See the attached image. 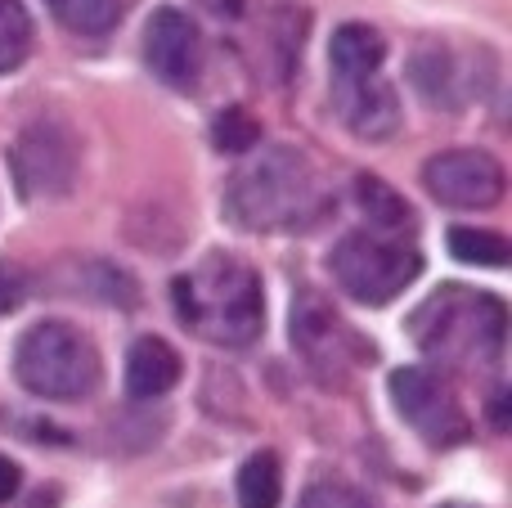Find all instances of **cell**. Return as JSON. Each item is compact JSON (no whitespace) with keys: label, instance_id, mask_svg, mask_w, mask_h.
Segmentation results:
<instances>
[{"label":"cell","instance_id":"18","mask_svg":"<svg viewBox=\"0 0 512 508\" xmlns=\"http://www.w3.org/2000/svg\"><path fill=\"white\" fill-rule=\"evenodd\" d=\"M283 473L274 450H256L248 464L239 468V508H279Z\"/></svg>","mask_w":512,"mask_h":508},{"label":"cell","instance_id":"4","mask_svg":"<svg viewBox=\"0 0 512 508\" xmlns=\"http://www.w3.org/2000/svg\"><path fill=\"white\" fill-rule=\"evenodd\" d=\"M14 378L23 392L41 401H86L95 396L99 378V351L81 329L63 320H41L18 338L14 347Z\"/></svg>","mask_w":512,"mask_h":508},{"label":"cell","instance_id":"25","mask_svg":"<svg viewBox=\"0 0 512 508\" xmlns=\"http://www.w3.org/2000/svg\"><path fill=\"white\" fill-rule=\"evenodd\" d=\"M18 482H23V477H18V464H14V459H5V455H0V504H9V500H14Z\"/></svg>","mask_w":512,"mask_h":508},{"label":"cell","instance_id":"2","mask_svg":"<svg viewBox=\"0 0 512 508\" xmlns=\"http://www.w3.org/2000/svg\"><path fill=\"white\" fill-rule=\"evenodd\" d=\"M171 302H176L180 324L216 347H248L261 338V279L248 261L230 257V252H212L203 266L180 275L171 284Z\"/></svg>","mask_w":512,"mask_h":508},{"label":"cell","instance_id":"15","mask_svg":"<svg viewBox=\"0 0 512 508\" xmlns=\"http://www.w3.org/2000/svg\"><path fill=\"white\" fill-rule=\"evenodd\" d=\"M328 59H333V77H373L387 59V41L369 23H342L333 32Z\"/></svg>","mask_w":512,"mask_h":508},{"label":"cell","instance_id":"22","mask_svg":"<svg viewBox=\"0 0 512 508\" xmlns=\"http://www.w3.org/2000/svg\"><path fill=\"white\" fill-rule=\"evenodd\" d=\"M306 9H297V5H288V9H279L274 14V50L283 54L279 59V77H288L292 72V63L301 59V36H306Z\"/></svg>","mask_w":512,"mask_h":508},{"label":"cell","instance_id":"10","mask_svg":"<svg viewBox=\"0 0 512 508\" xmlns=\"http://www.w3.org/2000/svg\"><path fill=\"white\" fill-rule=\"evenodd\" d=\"M144 63L153 68V77L162 86L194 90L198 68H203V36H198L194 18L171 5L153 9L149 27H144Z\"/></svg>","mask_w":512,"mask_h":508},{"label":"cell","instance_id":"20","mask_svg":"<svg viewBox=\"0 0 512 508\" xmlns=\"http://www.w3.org/2000/svg\"><path fill=\"white\" fill-rule=\"evenodd\" d=\"M32 50V14L23 0H0V72H14Z\"/></svg>","mask_w":512,"mask_h":508},{"label":"cell","instance_id":"13","mask_svg":"<svg viewBox=\"0 0 512 508\" xmlns=\"http://www.w3.org/2000/svg\"><path fill=\"white\" fill-rule=\"evenodd\" d=\"M180 383V356L171 342L162 338H140L126 351V392L135 401H158Z\"/></svg>","mask_w":512,"mask_h":508},{"label":"cell","instance_id":"7","mask_svg":"<svg viewBox=\"0 0 512 508\" xmlns=\"http://www.w3.org/2000/svg\"><path fill=\"white\" fill-rule=\"evenodd\" d=\"M391 401H396L400 419L427 441V446H459L468 441V419H463L459 401L450 396V387L432 374V369H391L387 378Z\"/></svg>","mask_w":512,"mask_h":508},{"label":"cell","instance_id":"27","mask_svg":"<svg viewBox=\"0 0 512 508\" xmlns=\"http://www.w3.org/2000/svg\"><path fill=\"white\" fill-rule=\"evenodd\" d=\"M207 9L221 18H239L243 14V0H207Z\"/></svg>","mask_w":512,"mask_h":508},{"label":"cell","instance_id":"11","mask_svg":"<svg viewBox=\"0 0 512 508\" xmlns=\"http://www.w3.org/2000/svg\"><path fill=\"white\" fill-rule=\"evenodd\" d=\"M337 117L360 140H391L400 131V95L387 77H333Z\"/></svg>","mask_w":512,"mask_h":508},{"label":"cell","instance_id":"24","mask_svg":"<svg viewBox=\"0 0 512 508\" xmlns=\"http://www.w3.org/2000/svg\"><path fill=\"white\" fill-rule=\"evenodd\" d=\"M23 302H27V275L18 266H9V261H0V315L18 311Z\"/></svg>","mask_w":512,"mask_h":508},{"label":"cell","instance_id":"26","mask_svg":"<svg viewBox=\"0 0 512 508\" xmlns=\"http://www.w3.org/2000/svg\"><path fill=\"white\" fill-rule=\"evenodd\" d=\"M490 419H495L499 432H508V387H499V392L490 396Z\"/></svg>","mask_w":512,"mask_h":508},{"label":"cell","instance_id":"16","mask_svg":"<svg viewBox=\"0 0 512 508\" xmlns=\"http://www.w3.org/2000/svg\"><path fill=\"white\" fill-rule=\"evenodd\" d=\"M409 77H414L418 95H423L427 104L459 108V95H454V81H459V72H454V54L450 50H441V45H427V50H418L414 59H409Z\"/></svg>","mask_w":512,"mask_h":508},{"label":"cell","instance_id":"6","mask_svg":"<svg viewBox=\"0 0 512 508\" xmlns=\"http://www.w3.org/2000/svg\"><path fill=\"white\" fill-rule=\"evenodd\" d=\"M9 171L27 203H54L77 185V135L54 117L23 126L9 149Z\"/></svg>","mask_w":512,"mask_h":508},{"label":"cell","instance_id":"12","mask_svg":"<svg viewBox=\"0 0 512 508\" xmlns=\"http://www.w3.org/2000/svg\"><path fill=\"white\" fill-rule=\"evenodd\" d=\"M54 288H63L68 297H86V302H99V306H140V284H135L131 270L113 266V261H63L59 275H54Z\"/></svg>","mask_w":512,"mask_h":508},{"label":"cell","instance_id":"19","mask_svg":"<svg viewBox=\"0 0 512 508\" xmlns=\"http://www.w3.org/2000/svg\"><path fill=\"white\" fill-rule=\"evenodd\" d=\"M450 252L459 261H468V266H486V270H504L508 257H512L504 234L472 230V225H454V230H450Z\"/></svg>","mask_w":512,"mask_h":508},{"label":"cell","instance_id":"5","mask_svg":"<svg viewBox=\"0 0 512 508\" xmlns=\"http://www.w3.org/2000/svg\"><path fill=\"white\" fill-rule=\"evenodd\" d=\"M328 270H333L337 288L346 297H355L360 306H387L423 275V257H418V248H405L400 239L351 230L333 243Z\"/></svg>","mask_w":512,"mask_h":508},{"label":"cell","instance_id":"28","mask_svg":"<svg viewBox=\"0 0 512 508\" xmlns=\"http://www.w3.org/2000/svg\"><path fill=\"white\" fill-rule=\"evenodd\" d=\"M445 508H468V504H445Z\"/></svg>","mask_w":512,"mask_h":508},{"label":"cell","instance_id":"8","mask_svg":"<svg viewBox=\"0 0 512 508\" xmlns=\"http://www.w3.org/2000/svg\"><path fill=\"white\" fill-rule=\"evenodd\" d=\"M423 185L436 203L459 212H486L504 198V167L486 149H445L423 162Z\"/></svg>","mask_w":512,"mask_h":508},{"label":"cell","instance_id":"23","mask_svg":"<svg viewBox=\"0 0 512 508\" xmlns=\"http://www.w3.org/2000/svg\"><path fill=\"white\" fill-rule=\"evenodd\" d=\"M297 508H378V504L346 482H315L306 495H301Z\"/></svg>","mask_w":512,"mask_h":508},{"label":"cell","instance_id":"14","mask_svg":"<svg viewBox=\"0 0 512 508\" xmlns=\"http://www.w3.org/2000/svg\"><path fill=\"white\" fill-rule=\"evenodd\" d=\"M355 203H360L364 221L373 234L382 239H400V234H414V207L378 176H355Z\"/></svg>","mask_w":512,"mask_h":508},{"label":"cell","instance_id":"1","mask_svg":"<svg viewBox=\"0 0 512 508\" xmlns=\"http://www.w3.org/2000/svg\"><path fill=\"white\" fill-rule=\"evenodd\" d=\"M328 194L319 189L315 162L292 144L256 149L230 180H225V216L252 234L310 230L324 216Z\"/></svg>","mask_w":512,"mask_h":508},{"label":"cell","instance_id":"9","mask_svg":"<svg viewBox=\"0 0 512 508\" xmlns=\"http://www.w3.org/2000/svg\"><path fill=\"white\" fill-rule=\"evenodd\" d=\"M292 347L306 356V365L324 383H342L346 369H351L355 338L342 324V315L315 288H297V297H292Z\"/></svg>","mask_w":512,"mask_h":508},{"label":"cell","instance_id":"21","mask_svg":"<svg viewBox=\"0 0 512 508\" xmlns=\"http://www.w3.org/2000/svg\"><path fill=\"white\" fill-rule=\"evenodd\" d=\"M212 144L221 153H252L261 144V122H256L248 108H225L212 122Z\"/></svg>","mask_w":512,"mask_h":508},{"label":"cell","instance_id":"3","mask_svg":"<svg viewBox=\"0 0 512 508\" xmlns=\"http://www.w3.org/2000/svg\"><path fill=\"white\" fill-rule=\"evenodd\" d=\"M414 342L432 360L468 365V360H499L508 338V311L499 297L472 293V288L445 284L436 297H427L414 311Z\"/></svg>","mask_w":512,"mask_h":508},{"label":"cell","instance_id":"17","mask_svg":"<svg viewBox=\"0 0 512 508\" xmlns=\"http://www.w3.org/2000/svg\"><path fill=\"white\" fill-rule=\"evenodd\" d=\"M50 14L77 36H104L126 18L131 0H45Z\"/></svg>","mask_w":512,"mask_h":508}]
</instances>
